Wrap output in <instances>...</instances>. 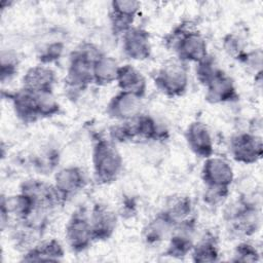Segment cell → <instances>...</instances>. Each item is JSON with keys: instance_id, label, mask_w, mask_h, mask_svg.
<instances>
[{"instance_id": "1", "label": "cell", "mask_w": 263, "mask_h": 263, "mask_svg": "<svg viewBox=\"0 0 263 263\" xmlns=\"http://www.w3.org/2000/svg\"><path fill=\"white\" fill-rule=\"evenodd\" d=\"M227 229L235 236L249 237L261 227V194L246 193L232 201L224 211Z\"/></svg>"}, {"instance_id": "2", "label": "cell", "mask_w": 263, "mask_h": 263, "mask_svg": "<svg viewBox=\"0 0 263 263\" xmlns=\"http://www.w3.org/2000/svg\"><path fill=\"white\" fill-rule=\"evenodd\" d=\"M102 53L89 42L80 44L71 52L65 79L68 96L76 98L93 83V66Z\"/></svg>"}, {"instance_id": "3", "label": "cell", "mask_w": 263, "mask_h": 263, "mask_svg": "<svg viewBox=\"0 0 263 263\" xmlns=\"http://www.w3.org/2000/svg\"><path fill=\"white\" fill-rule=\"evenodd\" d=\"M165 46L173 50L178 60L183 63H197L208 55V44L203 35L195 25L182 22L165 37Z\"/></svg>"}, {"instance_id": "4", "label": "cell", "mask_w": 263, "mask_h": 263, "mask_svg": "<svg viewBox=\"0 0 263 263\" xmlns=\"http://www.w3.org/2000/svg\"><path fill=\"white\" fill-rule=\"evenodd\" d=\"M93 178L98 184L114 182L123 167V158L112 140L99 137L95 140L91 151Z\"/></svg>"}, {"instance_id": "5", "label": "cell", "mask_w": 263, "mask_h": 263, "mask_svg": "<svg viewBox=\"0 0 263 263\" xmlns=\"http://www.w3.org/2000/svg\"><path fill=\"white\" fill-rule=\"evenodd\" d=\"M153 81L156 88L168 98L183 96L189 85L187 68L181 61L164 63L154 74Z\"/></svg>"}, {"instance_id": "6", "label": "cell", "mask_w": 263, "mask_h": 263, "mask_svg": "<svg viewBox=\"0 0 263 263\" xmlns=\"http://www.w3.org/2000/svg\"><path fill=\"white\" fill-rule=\"evenodd\" d=\"M65 236L68 246L75 253L84 252L95 241L89 215L84 208L73 212L66 224Z\"/></svg>"}, {"instance_id": "7", "label": "cell", "mask_w": 263, "mask_h": 263, "mask_svg": "<svg viewBox=\"0 0 263 263\" xmlns=\"http://www.w3.org/2000/svg\"><path fill=\"white\" fill-rule=\"evenodd\" d=\"M229 152L236 162L254 164L263 154L262 138L254 133H238L229 141Z\"/></svg>"}, {"instance_id": "8", "label": "cell", "mask_w": 263, "mask_h": 263, "mask_svg": "<svg viewBox=\"0 0 263 263\" xmlns=\"http://www.w3.org/2000/svg\"><path fill=\"white\" fill-rule=\"evenodd\" d=\"M195 229L196 219L193 215L178 223L168 237V245L163 255L181 259L190 254L194 246Z\"/></svg>"}, {"instance_id": "9", "label": "cell", "mask_w": 263, "mask_h": 263, "mask_svg": "<svg viewBox=\"0 0 263 263\" xmlns=\"http://www.w3.org/2000/svg\"><path fill=\"white\" fill-rule=\"evenodd\" d=\"M20 191L27 194L35 203L38 211L47 213L50 210L64 204L53 184L42 180L29 179L21 184Z\"/></svg>"}, {"instance_id": "10", "label": "cell", "mask_w": 263, "mask_h": 263, "mask_svg": "<svg viewBox=\"0 0 263 263\" xmlns=\"http://www.w3.org/2000/svg\"><path fill=\"white\" fill-rule=\"evenodd\" d=\"M87 183L84 171L77 165H69L59 170L54 175L53 186L65 203L80 192Z\"/></svg>"}, {"instance_id": "11", "label": "cell", "mask_w": 263, "mask_h": 263, "mask_svg": "<svg viewBox=\"0 0 263 263\" xmlns=\"http://www.w3.org/2000/svg\"><path fill=\"white\" fill-rule=\"evenodd\" d=\"M122 50L125 57L142 62L150 58L152 45L150 34L141 27H132L122 35Z\"/></svg>"}, {"instance_id": "12", "label": "cell", "mask_w": 263, "mask_h": 263, "mask_svg": "<svg viewBox=\"0 0 263 263\" xmlns=\"http://www.w3.org/2000/svg\"><path fill=\"white\" fill-rule=\"evenodd\" d=\"M201 179L205 186L230 188L234 180V172L231 164L225 158L212 155L203 161Z\"/></svg>"}, {"instance_id": "13", "label": "cell", "mask_w": 263, "mask_h": 263, "mask_svg": "<svg viewBox=\"0 0 263 263\" xmlns=\"http://www.w3.org/2000/svg\"><path fill=\"white\" fill-rule=\"evenodd\" d=\"M141 3L134 0H114L110 4V24L114 34L123 35L132 27L140 11Z\"/></svg>"}, {"instance_id": "14", "label": "cell", "mask_w": 263, "mask_h": 263, "mask_svg": "<svg viewBox=\"0 0 263 263\" xmlns=\"http://www.w3.org/2000/svg\"><path fill=\"white\" fill-rule=\"evenodd\" d=\"M90 226L95 241L109 239L117 227V215L107 204L97 202L89 214Z\"/></svg>"}, {"instance_id": "15", "label": "cell", "mask_w": 263, "mask_h": 263, "mask_svg": "<svg viewBox=\"0 0 263 263\" xmlns=\"http://www.w3.org/2000/svg\"><path fill=\"white\" fill-rule=\"evenodd\" d=\"M8 99L12 105L15 116L24 123H33L40 118L37 92L25 87L10 92Z\"/></svg>"}, {"instance_id": "16", "label": "cell", "mask_w": 263, "mask_h": 263, "mask_svg": "<svg viewBox=\"0 0 263 263\" xmlns=\"http://www.w3.org/2000/svg\"><path fill=\"white\" fill-rule=\"evenodd\" d=\"M142 98L119 91L107 104V114L119 121H129L141 114Z\"/></svg>"}, {"instance_id": "17", "label": "cell", "mask_w": 263, "mask_h": 263, "mask_svg": "<svg viewBox=\"0 0 263 263\" xmlns=\"http://www.w3.org/2000/svg\"><path fill=\"white\" fill-rule=\"evenodd\" d=\"M204 87V98L211 104L232 103L239 98L233 79L223 70L220 71Z\"/></svg>"}, {"instance_id": "18", "label": "cell", "mask_w": 263, "mask_h": 263, "mask_svg": "<svg viewBox=\"0 0 263 263\" xmlns=\"http://www.w3.org/2000/svg\"><path fill=\"white\" fill-rule=\"evenodd\" d=\"M185 139L189 149L196 156L205 159L214 154V139L205 123L191 122L185 130Z\"/></svg>"}, {"instance_id": "19", "label": "cell", "mask_w": 263, "mask_h": 263, "mask_svg": "<svg viewBox=\"0 0 263 263\" xmlns=\"http://www.w3.org/2000/svg\"><path fill=\"white\" fill-rule=\"evenodd\" d=\"M58 77L52 68L47 65H37L29 68L23 76V87L34 92L53 91Z\"/></svg>"}, {"instance_id": "20", "label": "cell", "mask_w": 263, "mask_h": 263, "mask_svg": "<svg viewBox=\"0 0 263 263\" xmlns=\"http://www.w3.org/2000/svg\"><path fill=\"white\" fill-rule=\"evenodd\" d=\"M116 82L120 91L128 92L142 99L146 95V78L144 77L141 71H139L136 67H134L130 64H126L119 67Z\"/></svg>"}, {"instance_id": "21", "label": "cell", "mask_w": 263, "mask_h": 263, "mask_svg": "<svg viewBox=\"0 0 263 263\" xmlns=\"http://www.w3.org/2000/svg\"><path fill=\"white\" fill-rule=\"evenodd\" d=\"M136 139L146 141H164L168 138L167 128L159 123L153 116L140 114L132 120Z\"/></svg>"}, {"instance_id": "22", "label": "cell", "mask_w": 263, "mask_h": 263, "mask_svg": "<svg viewBox=\"0 0 263 263\" xmlns=\"http://www.w3.org/2000/svg\"><path fill=\"white\" fill-rule=\"evenodd\" d=\"M175 224L162 212H158L144 227L143 239L149 245H157L170 237Z\"/></svg>"}, {"instance_id": "23", "label": "cell", "mask_w": 263, "mask_h": 263, "mask_svg": "<svg viewBox=\"0 0 263 263\" xmlns=\"http://www.w3.org/2000/svg\"><path fill=\"white\" fill-rule=\"evenodd\" d=\"M65 252L61 242L55 238L43 240L34 245L24 254L23 261L40 262V261H61L64 258Z\"/></svg>"}, {"instance_id": "24", "label": "cell", "mask_w": 263, "mask_h": 263, "mask_svg": "<svg viewBox=\"0 0 263 263\" xmlns=\"http://www.w3.org/2000/svg\"><path fill=\"white\" fill-rule=\"evenodd\" d=\"M119 67L113 57L102 53L93 66V83L99 86H106L116 82Z\"/></svg>"}, {"instance_id": "25", "label": "cell", "mask_w": 263, "mask_h": 263, "mask_svg": "<svg viewBox=\"0 0 263 263\" xmlns=\"http://www.w3.org/2000/svg\"><path fill=\"white\" fill-rule=\"evenodd\" d=\"M192 261L196 263L216 262L220 259V249L217 237L212 233L204 234L191 250Z\"/></svg>"}, {"instance_id": "26", "label": "cell", "mask_w": 263, "mask_h": 263, "mask_svg": "<svg viewBox=\"0 0 263 263\" xmlns=\"http://www.w3.org/2000/svg\"><path fill=\"white\" fill-rule=\"evenodd\" d=\"M175 226L192 216L191 198L183 194H175L167 198L163 209L161 210Z\"/></svg>"}, {"instance_id": "27", "label": "cell", "mask_w": 263, "mask_h": 263, "mask_svg": "<svg viewBox=\"0 0 263 263\" xmlns=\"http://www.w3.org/2000/svg\"><path fill=\"white\" fill-rule=\"evenodd\" d=\"M220 71H222V69L219 67L215 57L209 53L195 65L196 78L203 86H205Z\"/></svg>"}, {"instance_id": "28", "label": "cell", "mask_w": 263, "mask_h": 263, "mask_svg": "<svg viewBox=\"0 0 263 263\" xmlns=\"http://www.w3.org/2000/svg\"><path fill=\"white\" fill-rule=\"evenodd\" d=\"M40 118H48L59 114L61 110L60 103L55 99L53 91L37 92Z\"/></svg>"}, {"instance_id": "29", "label": "cell", "mask_w": 263, "mask_h": 263, "mask_svg": "<svg viewBox=\"0 0 263 263\" xmlns=\"http://www.w3.org/2000/svg\"><path fill=\"white\" fill-rule=\"evenodd\" d=\"M18 58L10 50L1 51V82L11 80L18 71Z\"/></svg>"}, {"instance_id": "30", "label": "cell", "mask_w": 263, "mask_h": 263, "mask_svg": "<svg viewBox=\"0 0 263 263\" xmlns=\"http://www.w3.org/2000/svg\"><path fill=\"white\" fill-rule=\"evenodd\" d=\"M110 138L114 143H127L136 140L132 120L121 121L110 127Z\"/></svg>"}, {"instance_id": "31", "label": "cell", "mask_w": 263, "mask_h": 263, "mask_svg": "<svg viewBox=\"0 0 263 263\" xmlns=\"http://www.w3.org/2000/svg\"><path fill=\"white\" fill-rule=\"evenodd\" d=\"M231 260L234 262H257L260 260V253L254 245L242 241L235 247Z\"/></svg>"}, {"instance_id": "32", "label": "cell", "mask_w": 263, "mask_h": 263, "mask_svg": "<svg viewBox=\"0 0 263 263\" xmlns=\"http://www.w3.org/2000/svg\"><path fill=\"white\" fill-rule=\"evenodd\" d=\"M64 43L60 41H53L46 44L39 50L37 55L40 64L48 66L49 64L57 62L59 59H61L64 52Z\"/></svg>"}, {"instance_id": "33", "label": "cell", "mask_w": 263, "mask_h": 263, "mask_svg": "<svg viewBox=\"0 0 263 263\" xmlns=\"http://www.w3.org/2000/svg\"><path fill=\"white\" fill-rule=\"evenodd\" d=\"M229 193V187L205 186L202 194V199L203 202L209 206H219L227 199Z\"/></svg>"}, {"instance_id": "34", "label": "cell", "mask_w": 263, "mask_h": 263, "mask_svg": "<svg viewBox=\"0 0 263 263\" xmlns=\"http://www.w3.org/2000/svg\"><path fill=\"white\" fill-rule=\"evenodd\" d=\"M223 48L225 52L235 60H239L246 52L245 43L240 36L235 33H228L223 38Z\"/></svg>"}, {"instance_id": "35", "label": "cell", "mask_w": 263, "mask_h": 263, "mask_svg": "<svg viewBox=\"0 0 263 263\" xmlns=\"http://www.w3.org/2000/svg\"><path fill=\"white\" fill-rule=\"evenodd\" d=\"M242 65H245L248 70H252L254 74H258L261 72V66H262V50L260 48L252 50V51H246L240 59L238 60Z\"/></svg>"}]
</instances>
